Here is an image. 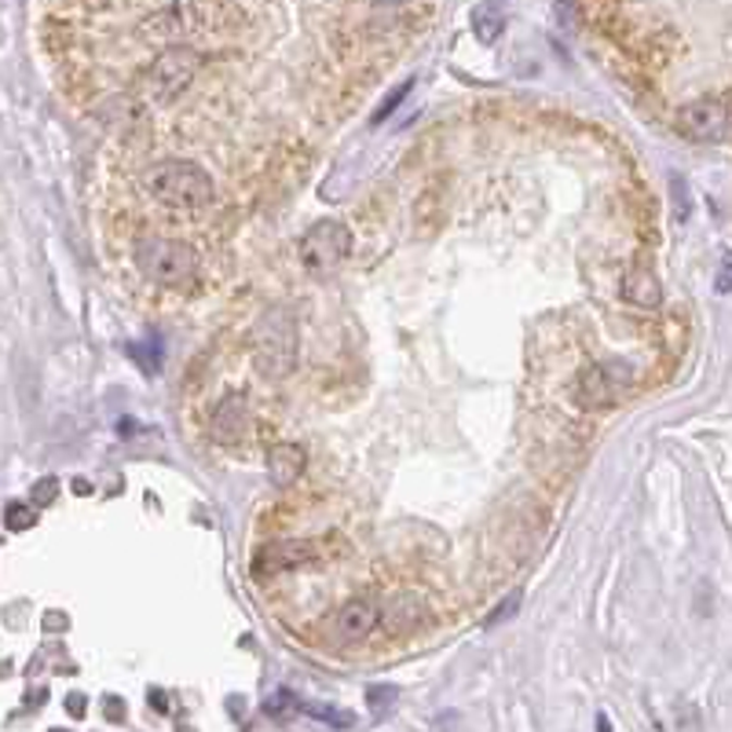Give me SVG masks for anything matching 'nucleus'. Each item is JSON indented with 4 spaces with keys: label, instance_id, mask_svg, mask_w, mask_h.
Listing matches in <instances>:
<instances>
[{
    "label": "nucleus",
    "instance_id": "obj_21",
    "mask_svg": "<svg viewBox=\"0 0 732 732\" xmlns=\"http://www.w3.org/2000/svg\"><path fill=\"white\" fill-rule=\"evenodd\" d=\"M520 597H524V594L513 590V594H509L503 605H495V611L487 616V626H498V623H506V619H513V611L520 608Z\"/></svg>",
    "mask_w": 732,
    "mask_h": 732
},
{
    "label": "nucleus",
    "instance_id": "obj_27",
    "mask_svg": "<svg viewBox=\"0 0 732 732\" xmlns=\"http://www.w3.org/2000/svg\"><path fill=\"white\" fill-rule=\"evenodd\" d=\"M150 699H154V707H158V710H169V704H165V692H158V688H154V692H150Z\"/></svg>",
    "mask_w": 732,
    "mask_h": 732
},
{
    "label": "nucleus",
    "instance_id": "obj_19",
    "mask_svg": "<svg viewBox=\"0 0 732 732\" xmlns=\"http://www.w3.org/2000/svg\"><path fill=\"white\" fill-rule=\"evenodd\" d=\"M29 498H34V506H41V509L52 506L59 498V480L55 476H41L34 487H29Z\"/></svg>",
    "mask_w": 732,
    "mask_h": 732
},
{
    "label": "nucleus",
    "instance_id": "obj_25",
    "mask_svg": "<svg viewBox=\"0 0 732 732\" xmlns=\"http://www.w3.org/2000/svg\"><path fill=\"white\" fill-rule=\"evenodd\" d=\"M125 718V704L114 696H107V721H122Z\"/></svg>",
    "mask_w": 732,
    "mask_h": 732
},
{
    "label": "nucleus",
    "instance_id": "obj_3",
    "mask_svg": "<svg viewBox=\"0 0 732 732\" xmlns=\"http://www.w3.org/2000/svg\"><path fill=\"white\" fill-rule=\"evenodd\" d=\"M198 253L179 238H139L136 243V268L144 272L150 283L158 286H187L198 275Z\"/></svg>",
    "mask_w": 732,
    "mask_h": 732
},
{
    "label": "nucleus",
    "instance_id": "obj_7",
    "mask_svg": "<svg viewBox=\"0 0 732 732\" xmlns=\"http://www.w3.org/2000/svg\"><path fill=\"white\" fill-rule=\"evenodd\" d=\"M381 619V608L374 605V600H348V605H340L334 611V619H330L326 626V637L334 641V645H359V641H367L370 634H374Z\"/></svg>",
    "mask_w": 732,
    "mask_h": 732
},
{
    "label": "nucleus",
    "instance_id": "obj_23",
    "mask_svg": "<svg viewBox=\"0 0 732 732\" xmlns=\"http://www.w3.org/2000/svg\"><path fill=\"white\" fill-rule=\"evenodd\" d=\"M715 289H718V294H729V289H732V257L721 260V272H718Z\"/></svg>",
    "mask_w": 732,
    "mask_h": 732
},
{
    "label": "nucleus",
    "instance_id": "obj_29",
    "mask_svg": "<svg viewBox=\"0 0 732 732\" xmlns=\"http://www.w3.org/2000/svg\"><path fill=\"white\" fill-rule=\"evenodd\" d=\"M176 732H195V729H190V725H184V729H176Z\"/></svg>",
    "mask_w": 732,
    "mask_h": 732
},
{
    "label": "nucleus",
    "instance_id": "obj_8",
    "mask_svg": "<svg viewBox=\"0 0 732 732\" xmlns=\"http://www.w3.org/2000/svg\"><path fill=\"white\" fill-rule=\"evenodd\" d=\"M678 128L688 139L710 144V139H721L729 133V110L718 99H692L678 110Z\"/></svg>",
    "mask_w": 732,
    "mask_h": 732
},
{
    "label": "nucleus",
    "instance_id": "obj_5",
    "mask_svg": "<svg viewBox=\"0 0 732 732\" xmlns=\"http://www.w3.org/2000/svg\"><path fill=\"white\" fill-rule=\"evenodd\" d=\"M634 367L626 359H600V363L586 367L575 381V404L586 410H605L611 404H619L630 385H634Z\"/></svg>",
    "mask_w": 732,
    "mask_h": 732
},
{
    "label": "nucleus",
    "instance_id": "obj_28",
    "mask_svg": "<svg viewBox=\"0 0 732 732\" xmlns=\"http://www.w3.org/2000/svg\"><path fill=\"white\" fill-rule=\"evenodd\" d=\"M74 491H77V495H88V491H92V484H88V480H82V476H77V480H74Z\"/></svg>",
    "mask_w": 732,
    "mask_h": 732
},
{
    "label": "nucleus",
    "instance_id": "obj_4",
    "mask_svg": "<svg viewBox=\"0 0 732 732\" xmlns=\"http://www.w3.org/2000/svg\"><path fill=\"white\" fill-rule=\"evenodd\" d=\"M300 264L308 268L312 275H326L337 272L348 257H352V231H348L340 220H319L300 235Z\"/></svg>",
    "mask_w": 732,
    "mask_h": 732
},
{
    "label": "nucleus",
    "instance_id": "obj_16",
    "mask_svg": "<svg viewBox=\"0 0 732 732\" xmlns=\"http://www.w3.org/2000/svg\"><path fill=\"white\" fill-rule=\"evenodd\" d=\"M300 710L319 718V721H326V725H334V729H352L356 725L352 710H340V707H330V704H300Z\"/></svg>",
    "mask_w": 732,
    "mask_h": 732
},
{
    "label": "nucleus",
    "instance_id": "obj_26",
    "mask_svg": "<svg viewBox=\"0 0 732 732\" xmlns=\"http://www.w3.org/2000/svg\"><path fill=\"white\" fill-rule=\"evenodd\" d=\"M70 626V619L63 616V611H48L45 616V630H66Z\"/></svg>",
    "mask_w": 732,
    "mask_h": 732
},
{
    "label": "nucleus",
    "instance_id": "obj_14",
    "mask_svg": "<svg viewBox=\"0 0 732 732\" xmlns=\"http://www.w3.org/2000/svg\"><path fill=\"white\" fill-rule=\"evenodd\" d=\"M421 616H425V605L414 594H399L381 608V623L388 626V634H410L421 623Z\"/></svg>",
    "mask_w": 732,
    "mask_h": 732
},
{
    "label": "nucleus",
    "instance_id": "obj_15",
    "mask_svg": "<svg viewBox=\"0 0 732 732\" xmlns=\"http://www.w3.org/2000/svg\"><path fill=\"white\" fill-rule=\"evenodd\" d=\"M503 26H506V15H503V8H498V4L473 8V29H476V37L484 45H495L498 37H503Z\"/></svg>",
    "mask_w": 732,
    "mask_h": 732
},
{
    "label": "nucleus",
    "instance_id": "obj_10",
    "mask_svg": "<svg viewBox=\"0 0 732 732\" xmlns=\"http://www.w3.org/2000/svg\"><path fill=\"white\" fill-rule=\"evenodd\" d=\"M209 433H213L216 444H238L249 433V399L243 393L220 399V407L213 410V421H209Z\"/></svg>",
    "mask_w": 732,
    "mask_h": 732
},
{
    "label": "nucleus",
    "instance_id": "obj_30",
    "mask_svg": "<svg viewBox=\"0 0 732 732\" xmlns=\"http://www.w3.org/2000/svg\"><path fill=\"white\" fill-rule=\"evenodd\" d=\"M52 732H66V729H52Z\"/></svg>",
    "mask_w": 732,
    "mask_h": 732
},
{
    "label": "nucleus",
    "instance_id": "obj_20",
    "mask_svg": "<svg viewBox=\"0 0 732 732\" xmlns=\"http://www.w3.org/2000/svg\"><path fill=\"white\" fill-rule=\"evenodd\" d=\"M264 710L272 718H283V715H289V710H297V696H294V692H286V688H278L275 696L264 704Z\"/></svg>",
    "mask_w": 732,
    "mask_h": 732
},
{
    "label": "nucleus",
    "instance_id": "obj_17",
    "mask_svg": "<svg viewBox=\"0 0 732 732\" xmlns=\"http://www.w3.org/2000/svg\"><path fill=\"white\" fill-rule=\"evenodd\" d=\"M396 699H399V688L396 685H370L367 688V707H370V715H374V718L393 715Z\"/></svg>",
    "mask_w": 732,
    "mask_h": 732
},
{
    "label": "nucleus",
    "instance_id": "obj_12",
    "mask_svg": "<svg viewBox=\"0 0 732 732\" xmlns=\"http://www.w3.org/2000/svg\"><path fill=\"white\" fill-rule=\"evenodd\" d=\"M308 557H312V546H308V543H272V546H264L257 554L253 571H257V575H275V571L308 564Z\"/></svg>",
    "mask_w": 732,
    "mask_h": 732
},
{
    "label": "nucleus",
    "instance_id": "obj_11",
    "mask_svg": "<svg viewBox=\"0 0 732 732\" xmlns=\"http://www.w3.org/2000/svg\"><path fill=\"white\" fill-rule=\"evenodd\" d=\"M308 450L300 444H275L268 450V480L275 487H294V480L305 473Z\"/></svg>",
    "mask_w": 732,
    "mask_h": 732
},
{
    "label": "nucleus",
    "instance_id": "obj_2",
    "mask_svg": "<svg viewBox=\"0 0 732 732\" xmlns=\"http://www.w3.org/2000/svg\"><path fill=\"white\" fill-rule=\"evenodd\" d=\"M249 352H253V367L264 377H286L297 367V319L286 305L264 308V315L257 319L253 334H249Z\"/></svg>",
    "mask_w": 732,
    "mask_h": 732
},
{
    "label": "nucleus",
    "instance_id": "obj_1",
    "mask_svg": "<svg viewBox=\"0 0 732 732\" xmlns=\"http://www.w3.org/2000/svg\"><path fill=\"white\" fill-rule=\"evenodd\" d=\"M144 190L165 209L198 213V209L213 202V176H209L202 165L187 162V158H169V162H158L147 169Z\"/></svg>",
    "mask_w": 732,
    "mask_h": 732
},
{
    "label": "nucleus",
    "instance_id": "obj_13",
    "mask_svg": "<svg viewBox=\"0 0 732 732\" xmlns=\"http://www.w3.org/2000/svg\"><path fill=\"white\" fill-rule=\"evenodd\" d=\"M623 297L637 308H659L663 289H659V278L652 275V268L634 264V268H626V275H623Z\"/></svg>",
    "mask_w": 732,
    "mask_h": 732
},
{
    "label": "nucleus",
    "instance_id": "obj_6",
    "mask_svg": "<svg viewBox=\"0 0 732 732\" xmlns=\"http://www.w3.org/2000/svg\"><path fill=\"white\" fill-rule=\"evenodd\" d=\"M198 66H202V55H198L190 45H169L147 70L150 99H154V103H169V99H176L184 88H190Z\"/></svg>",
    "mask_w": 732,
    "mask_h": 732
},
{
    "label": "nucleus",
    "instance_id": "obj_24",
    "mask_svg": "<svg viewBox=\"0 0 732 732\" xmlns=\"http://www.w3.org/2000/svg\"><path fill=\"white\" fill-rule=\"evenodd\" d=\"M85 704H88V699L82 696V692H70V696H66V710H70V718H85V710H88Z\"/></svg>",
    "mask_w": 732,
    "mask_h": 732
},
{
    "label": "nucleus",
    "instance_id": "obj_22",
    "mask_svg": "<svg viewBox=\"0 0 732 732\" xmlns=\"http://www.w3.org/2000/svg\"><path fill=\"white\" fill-rule=\"evenodd\" d=\"M410 88H414V82H404V85H396L393 92H388V99H385V103L377 107V114H374V125H381V122H385L388 114H393V110L399 107V99H404V96L410 92Z\"/></svg>",
    "mask_w": 732,
    "mask_h": 732
},
{
    "label": "nucleus",
    "instance_id": "obj_18",
    "mask_svg": "<svg viewBox=\"0 0 732 732\" xmlns=\"http://www.w3.org/2000/svg\"><path fill=\"white\" fill-rule=\"evenodd\" d=\"M4 524H8V531H29V528L37 524V509L26 506V503H8Z\"/></svg>",
    "mask_w": 732,
    "mask_h": 732
},
{
    "label": "nucleus",
    "instance_id": "obj_9",
    "mask_svg": "<svg viewBox=\"0 0 732 732\" xmlns=\"http://www.w3.org/2000/svg\"><path fill=\"white\" fill-rule=\"evenodd\" d=\"M224 15H231L227 8H213V4H173L154 18V34H198V29H206L213 18H224Z\"/></svg>",
    "mask_w": 732,
    "mask_h": 732
}]
</instances>
